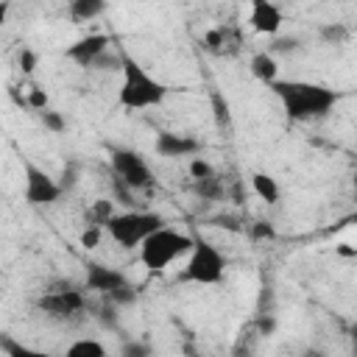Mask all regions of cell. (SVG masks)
Listing matches in <instances>:
<instances>
[{"mask_svg": "<svg viewBox=\"0 0 357 357\" xmlns=\"http://www.w3.org/2000/svg\"><path fill=\"white\" fill-rule=\"evenodd\" d=\"M106 11V3L103 0H73L67 6V14L75 20V22H92L95 17H100Z\"/></svg>", "mask_w": 357, "mask_h": 357, "instance_id": "obj_17", "label": "cell"}, {"mask_svg": "<svg viewBox=\"0 0 357 357\" xmlns=\"http://www.w3.org/2000/svg\"><path fill=\"white\" fill-rule=\"evenodd\" d=\"M212 173H215V167H212L206 159L192 156V162H190V176H192V181H195V178H206V176H212Z\"/></svg>", "mask_w": 357, "mask_h": 357, "instance_id": "obj_26", "label": "cell"}, {"mask_svg": "<svg viewBox=\"0 0 357 357\" xmlns=\"http://www.w3.org/2000/svg\"><path fill=\"white\" fill-rule=\"evenodd\" d=\"M156 153L165 159H181V156H198L201 153V142L195 137L187 134H176V131H162L156 137Z\"/></svg>", "mask_w": 357, "mask_h": 357, "instance_id": "obj_12", "label": "cell"}, {"mask_svg": "<svg viewBox=\"0 0 357 357\" xmlns=\"http://www.w3.org/2000/svg\"><path fill=\"white\" fill-rule=\"evenodd\" d=\"M0 349L6 357H64V354H50V351H39L33 346H25L8 335H0Z\"/></svg>", "mask_w": 357, "mask_h": 357, "instance_id": "obj_18", "label": "cell"}, {"mask_svg": "<svg viewBox=\"0 0 357 357\" xmlns=\"http://www.w3.org/2000/svg\"><path fill=\"white\" fill-rule=\"evenodd\" d=\"M321 39L326 42V45H343V42H349V36H351V31H349V25H343V22H326V25H321Z\"/></svg>", "mask_w": 357, "mask_h": 357, "instance_id": "obj_21", "label": "cell"}, {"mask_svg": "<svg viewBox=\"0 0 357 357\" xmlns=\"http://www.w3.org/2000/svg\"><path fill=\"white\" fill-rule=\"evenodd\" d=\"M215 226H226V229H231V231H237V226H234V220L226 215V218H215Z\"/></svg>", "mask_w": 357, "mask_h": 357, "instance_id": "obj_31", "label": "cell"}, {"mask_svg": "<svg viewBox=\"0 0 357 357\" xmlns=\"http://www.w3.org/2000/svg\"><path fill=\"white\" fill-rule=\"evenodd\" d=\"M209 100H212L215 123H218V126H229V123H231V112H229V100L223 98V92L212 89V92H209Z\"/></svg>", "mask_w": 357, "mask_h": 357, "instance_id": "obj_22", "label": "cell"}, {"mask_svg": "<svg viewBox=\"0 0 357 357\" xmlns=\"http://www.w3.org/2000/svg\"><path fill=\"white\" fill-rule=\"evenodd\" d=\"M190 248H192V237L190 234H184L178 229H170V226H162L159 231H153L151 237L142 240V245H139V262L151 273H162L176 259L187 257Z\"/></svg>", "mask_w": 357, "mask_h": 357, "instance_id": "obj_3", "label": "cell"}, {"mask_svg": "<svg viewBox=\"0 0 357 357\" xmlns=\"http://www.w3.org/2000/svg\"><path fill=\"white\" fill-rule=\"evenodd\" d=\"M114 215H117V212H114V201L98 198V201L89 204V209H86V215H84V223H86V226H98V229L106 231V226H109V220H112Z\"/></svg>", "mask_w": 357, "mask_h": 357, "instance_id": "obj_16", "label": "cell"}, {"mask_svg": "<svg viewBox=\"0 0 357 357\" xmlns=\"http://www.w3.org/2000/svg\"><path fill=\"white\" fill-rule=\"evenodd\" d=\"M25 106L33 109V112H45V109H47V95H45V89L33 86V89L28 92V98H25Z\"/></svg>", "mask_w": 357, "mask_h": 357, "instance_id": "obj_25", "label": "cell"}, {"mask_svg": "<svg viewBox=\"0 0 357 357\" xmlns=\"http://www.w3.org/2000/svg\"><path fill=\"white\" fill-rule=\"evenodd\" d=\"M123 357H151V346L142 340H128L123 346Z\"/></svg>", "mask_w": 357, "mask_h": 357, "instance_id": "obj_28", "label": "cell"}, {"mask_svg": "<svg viewBox=\"0 0 357 357\" xmlns=\"http://www.w3.org/2000/svg\"><path fill=\"white\" fill-rule=\"evenodd\" d=\"M204 45H206V50H212L218 56H231L240 50V33L231 25H215L204 33Z\"/></svg>", "mask_w": 357, "mask_h": 357, "instance_id": "obj_13", "label": "cell"}, {"mask_svg": "<svg viewBox=\"0 0 357 357\" xmlns=\"http://www.w3.org/2000/svg\"><path fill=\"white\" fill-rule=\"evenodd\" d=\"M20 67H22V73H33L36 70V53L28 50V47H22L20 50Z\"/></svg>", "mask_w": 357, "mask_h": 357, "instance_id": "obj_30", "label": "cell"}, {"mask_svg": "<svg viewBox=\"0 0 357 357\" xmlns=\"http://www.w3.org/2000/svg\"><path fill=\"white\" fill-rule=\"evenodd\" d=\"M304 357H326V354H324L321 349H307V351H304Z\"/></svg>", "mask_w": 357, "mask_h": 357, "instance_id": "obj_33", "label": "cell"}, {"mask_svg": "<svg viewBox=\"0 0 357 357\" xmlns=\"http://www.w3.org/2000/svg\"><path fill=\"white\" fill-rule=\"evenodd\" d=\"M100 237H103V229H98V226H84V231H81V245H84L86 251H92V248H98Z\"/></svg>", "mask_w": 357, "mask_h": 357, "instance_id": "obj_27", "label": "cell"}, {"mask_svg": "<svg viewBox=\"0 0 357 357\" xmlns=\"http://www.w3.org/2000/svg\"><path fill=\"white\" fill-rule=\"evenodd\" d=\"M192 190H195V195L201 198V201H220L223 198V181L218 178V173H212V176H206V178H195L192 181Z\"/></svg>", "mask_w": 357, "mask_h": 357, "instance_id": "obj_19", "label": "cell"}, {"mask_svg": "<svg viewBox=\"0 0 357 357\" xmlns=\"http://www.w3.org/2000/svg\"><path fill=\"white\" fill-rule=\"evenodd\" d=\"M8 11H11V3H0V25L6 22V17H8Z\"/></svg>", "mask_w": 357, "mask_h": 357, "instance_id": "obj_32", "label": "cell"}, {"mask_svg": "<svg viewBox=\"0 0 357 357\" xmlns=\"http://www.w3.org/2000/svg\"><path fill=\"white\" fill-rule=\"evenodd\" d=\"M109 45H112V39L106 33H89V36H81L78 42H73L64 50V56L70 61H75L78 67H95V61L109 50Z\"/></svg>", "mask_w": 357, "mask_h": 357, "instance_id": "obj_9", "label": "cell"}, {"mask_svg": "<svg viewBox=\"0 0 357 357\" xmlns=\"http://www.w3.org/2000/svg\"><path fill=\"white\" fill-rule=\"evenodd\" d=\"M165 226V218L159 212H142V209H128V212H117L106 231L112 234V240L123 248H139L145 237H151L153 231H159Z\"/></svg>", "mask_w": 357, "mask_h": 357, "instance_id": "obj_5", "label": "cell"}, {"mask_svg": "<svg viewBox=\"0 0 357 357\" xmlns=\"http://www.w3.org/2000/svg\"><path fill=\"white\" fill-rule=\"evenodd\" d=\"M36 310L53 321H78L86 312V293L75 284L47 287L36 298Z\"/></svg>", "mask_w": 357, "mask_h": 357, "instance_id": "obj_6", "label": "cell"}, {"mask_svg": "<svg viewBox=\"0 0 357 357\" xmlns=\"http://www.w3.org/2000/svg\"><path fill=\"white\" fill-rule=\"evenodd\" d=\"M120 73H123V84L117 92V103L123 109H151L159 106L167 98V86L153 78L137 59H131L128 53L120 56Z\"/></svg>", "mask_w": 357, "mask_h": 357, "instance_id": "obj_2", "label": "cell"}, {"mask_svg": "<svg viewBox=\"0 0 357 357\" xmlns=\"http://www.w3.org/2000/svg\"><path fill=\"white\" fill-rule=\"evenodd\" d=\"M298 39L296 36H273V45L268 47V53L271 56H276V53H296L298 50Z\"/></svg>", "mask_w": 357, "mask_h": 357, "instance_id": "obj_24", "label": "cell"}, {"mask_svg": "<svg viewBox=\"0 0 357 357\" xmlns=\"http://www.w3.org/2000/svg\"><path fill=\"white\" fill-rule=\"evenodd\" d=\"M39 120H42V126H45L47 131H53V134H61V131L67 128V120H64L59 112H53V109L39 112Z\"/></svg>", "mask_w": 357, "mask_h": 357, "instance_id": "obj_23", "label": "cell"}, {"mask_svg": "<svg viewBox=\"0 0 357 357\" xmlns=\"http://www.w3.org/2000/svg\"><path fill=\"white\" fill-rule=\"evenodd\" d=\"M22 176H25V190H22V195H25V204H31V206H50V204H56L59 198H61V184L47 173V170H42L39 165H33L31 159H25L22 162Z\"/></svg>", "mask_w": 357, "mask_h": 357, "instance_id": "obj_8", "label": "cell"}, {"mask_svg": "<svg viewBox=\"0 0 357 357\" xmlns=\"http://www.w3.org/2000/svg\"><path fill=\"white\" fill-rule=\"evenodd\" d=\"M109 159H112V170H114L117 181L126 184L128 190H148L153 184V173H151V167H148V162L139 151L112 148Z\"/></svg>", "mask_w": 357, "mask_h": 357, "instance_id": "obj_7", "label": "cell"}, {"mask_svg": "<svg viewBox=\"0 0 357 357\" xmlns=\"http://www.w3.org/2000/svg\"><path fill=\"white\" fill-rule=\"evenodd\" d=\"M248 70H251V75L257 78V81H262V84H273V81H279V61H276V56H271L268 50H259V53H254L251 56V61H248Z\"/></svg>", "mask_w": 357, "mask_h": 357, "instance_id": "obj_14", "label": "cell"}, {"mask_svg": "<svg viewBox=\"0 0 357 357\" xmlns=\"http://www.w3.org/2000/svg\"><path fill=\"white\" fill-rule=\"evenodd\" d=\"M248 25L262 36H276L282 28V8L268 0H254L248 8Z\"/></svg>", "mask_w": 357, "mask_h": 357, "instance_id": "obj_11", "label": "cell"}, {"mask_svg": "<svg viewBox=\"0 0 357 357\" xmlns=\"http://www.w3.org/2000/svg\"><path fill=\"white\" fill-rule=\"evenodd\" d=\"M271 89L279 98L284 114L296 123L324 120L340 100V92L312 81H273Z\"/></svg>", "mask_w": 357, "mask_h": 357, "instance_id": "obj_1", "label": "cell"}, {"mask_svg": "<svg viewBox=\"0 0 357 357\" xmlns=\"http://www.w3.org/2000/svg\"><path fill=\"white\" fill-rule=\"evenodd\" d=\"M64 357H106V349L95 337H78V340H73L67 346Z\"/></svg>", "mask_w": 357, "mask_h": 357, "instance_id": "obj_20", "label": "cell"}, {"mask_svg": "<svg viewBox=\"0 0 357 357\" xmlns=\"http://www.w3.org/2000/svg\"><path fill=\"white\" fill-rule=\"evenodd\" d=\"M251 190L265 204H276L282 198V190H279V184L271 173H251Z\"/></svg>", "mask_w": 357, "mask_h": 357, "instance_id": "obj_15", "label": "cell"}, {"mask_svg": "<svg viewBox=\"0 0 357 357\" xmlns=\"http://www.w3.org/2000/svg\"><path fill=\"white\" fill-rule=\"evenodd\" d=\"M251 237L254 240H273L276 237V231H273V226L271 223H265V220H257V223H251Z\"/></svg>", "mask_w": 357, "mask_h": 357, "instance_id": "obj_29", "label": "cell"}, {"mask_svg": "<svg viewBox=\"0 0 357 357\" xmlns=\"http://www.w3.org/2000/svg\"><path fill=\"white\" fill-rule=\"evenodd\" d=\"M223 273H226L223 251L204 237H192V248L187 254V265L178 279L192 284H218L223 282Z\"/></svg>", "mask_w": 357, "mask_h": 357, "instance_id": "obj_4", "label": "cell"}, {"mask_svg": "<svg viewBox=\"0 0 357 357\" xmlns=\"http://www.w3.org/2000/svg\"><path fill=\"white\" fill-rule=\"evenodd\" d=\"M126 284H131V282L126 279L123 271H117L112 265H103V262H89L86 265V290H95L100 296H112L114 290H120Z\"/></svg>", "mask_w": 357, "mask_h": 357, "instance_id": "obj_10", "label": "cell"}]
</instances>
